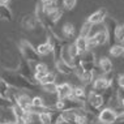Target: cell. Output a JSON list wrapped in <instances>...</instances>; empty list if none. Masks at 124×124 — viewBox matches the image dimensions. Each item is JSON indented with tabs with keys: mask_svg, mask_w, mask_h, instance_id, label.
Masks as SVG:
<instances>
[{
	"mask_svg": "<svg viewBox=\"0 0 124 124\" xmlns=\"http://www.w3.org/2000/svg\"><path fill=\"white\" fill-rule=\"evenodd\" d=\"M12 112H13V115H15V118L17 119V118H24L25 116V114H26V111L24 108H21L18 105H15L12 107Z\"/></svg>",
	"mask_w": 124,
	"mask_h": 124,
	"instance_id": "d6a6232c",
	"label": "cell"
},
{
	"mask_svg": "<svg viewBox=\"0 0 124 124\" xmlns=\"http://www.w3.org/2000/svg\"><path fill=\"white\" fill-rule=\"evenodd\" d=\"M9 4V0H0V7H5Z\"/></svg>",
	"mask_w": 124,
	"mask_h": 124,
	"instance_id": "7bdbcfd3",
	"label": "cell"
},
{
	"mask_svg": "<svg viewBox=\"0 0 124 124\" xmlns=\"http://www.w3.org/2000/svg\"><path fill=\"white\" fill-rule=\"evenodd\" d=\"M73 93V86L68 82H63L58 85V92H56V95H58V99H65V98H71Z\"/></svg>",
	"mask_w": 124,
	"mask_h": 124,
	"instance_id": "ba28073f",
	"label": "cell"
},
{
	"mask_svg": "<svg viewBox=\"0 0 124 124\" xmlns=\"http://www.w3.org/2000/svg\"><path fill=\"white\" fill-rule=\"evenodd\" d=\"M41 88H42V90H45L46 93H50V94H56V92H58V84H56V82L47 84V85H42Z\"/></svg>",
	"mask_w": 124,
	"mask_h": 124,
	"instance_id": "f546056e",
	"label": "cell"
},
{
	"mask_svg": "<svg viewBox=\"0 0 124 124\" xmlns=\"http://www.w3.org/2000/svg\"><path fill=\"white\" fill-rule=\"evenodd\" d=\"M38 120L42 124H52V119H51V112H41L38 115Z\"/></svg>",
	"mask_w": 124,
	"mask_h": 124,
	"instance_id": "f1b7e54d",
	"label": "cell"
},
{
	"mask_svg": "<svg viewBox=\"0 0 124 124\" xmlns=\"http://www.w3.org/2000/svg\"><path fill=\"white\" fill-rule=\"evenodd\" d=\"M118 28V24H116V21L114 18H110L107 17L105 20V29L107 30V33H108V42L112 43V41L115 39V30Z\"/></svg>",
	"mask_w": 124,
	"mask_h": 124,
	"instance_id": "8fae6325",
	"label": "cell"
},
{
	"mask_svg": "<svg viewBox=\"0 0 124 124\" xmlns=\"http://www.w3.org/2000/svg\"><path fill=\"white\" fill-rule=\"evenodd\" d=\"M0 124H9V123H0Z\"/></svg>",
	"mask_w": 124,
	"mask_h": 124,
	"instance_id": "7dc6e473",
	"label": "cell"
},
{
	"mask_svg": "<svg viewBox=\"0 0 124 124\" xmlns=\"http://www.w3.org/2000/svg\"><path fill=\"white\" fill-rule=\"evenodd\" d=\"M56 64V71L63 73V75H72V73H75V67L68 64L67 62H64V60L60 59L59 62L55 63Z\"/></svg>",
	"mask_w": 124,
	"mask_h": 124,
	"instance_id": "9a60e30c",
	"label": "cell"
},
{
	"mask_svg": "<svg viewBox=\"0 0 124 124\" xmlns=\"http://www.w3.org/2000/svg\"><path fill=\"white\" fill-rule=\"evenodd\" d=\"M37 51H38L39 55H48L50 52H52V47H51V45L46 41L45 43H41V45L37 47Z\"/></svg>",
	"mask_w": 124,
	"mask_h": 124,
	"instance_id": "7402d4cb",
	"label": "cell"
},
{
	"mask_svg": "<svg viewBox=\"0 0 124 124\" xmlns=\"http://www.w3.org/2000/svg\"><path fill=\"white\" fill-rule=\"evenodd\" d=\"M106 18H107V9L106 8H101V9H98V11H95L94 13H92L86 21L90 22L92 25H98V24H101V22L105 21Z\"/></svg>",
	"mask_w": 124,
	"mask_h": 124,
	"instance_id": "52a82bcc",
	"label": "cell"
},
{
	"mask_svg": "<svg viewBox=\"0 0 124 124\" xmlns=\"http://www.w3.org/2000/svg\"><path fill=\"white\" fill-rule=\"evenodd\" d=\"M88 45H89V50H90V48L97 47L98 43H97V41L94 39V37H88Z\"/></svg>",
	"mask_w": 124,
	"mask_h": 124,
	"instance_id": "f35d334b",
	"label": "cell"
},
{
	"mask_svg": "<svg viewBox=\"0 0 124 124\" xmlns=\"http://www.w3.org/2000/svg\"><path fill=\"white\" fill-rule=\"evenodd\" d=\"M85 107V103L80 102L77 99L73 98H65V99H58L55 103V108L59 110V111H75V110L82 108Z\"/></svg>",
	"mask_w": 124,
	"mask_h": 124,
	"instance_id": "7a4b0ae2",
	"label": "cell"
},
{
	"mask_svg": "<svg viewBox=\"0 0 124 124\" xmlns=\"http://www.w3.org/2000/svg\"><path fill=\"white\" fill-rule=\"evenodd\" d=\"M75 46L77 47V50L80 51V54H85L86 51H89V45H88V38L86 37H81V35H78L77 38L75 39Z\"/></svg>",
	"mask_w": 124,
	"mask_h": 124,
	"instance_id": "e0dca14e",
	"label": "cell"
},
{
	"mask_svg": "<svg viewBox=\"0 0 124 124\" xmlns=\"http://www.w3.org/2000/svg\"><path fill=\"white\" fill-rule=\"evenodd\" d=\"M41 5L43 8V12L46 13V15H50V13L55 12L59 9V4H58V0H41Z\"/></svg>",
	"mask_w": 124,
	"mask_h": 124,
	"instance_id": "4fadbf2b",
	"label": "cell"
},
{
	"mask_svg": "<svg viewBox=\"0 0 124 124\" xmlns=\"http://www.w3.org/2000/svg\"><path fill=\"white\" fill-rule=\"evenodd\" d=\"M71 98L86 103V99H88V92H86V88L85 86H76V88H73V93H72Z\"/></svg>",
	"mask_w": 124,
	"mask_h": 124,
	"instance_id": "5bb4252c",
	"label": "cell"
},
{
	"mask_svg": "<svg viewBox=\"0 0 124 124\" xmlns=\"http://www.w3.org/2000/svg\"><path fill=\"white\" fill-rule=\"evenodd\" d=\"M22 26L28 30H33L35 29L37 26H43L41 22L38 21L35 15H26L24 18H22Z\"/></svg>",
	"mask_w": 124,
	"mask_h": 124,
	"instance_id": "30bf717a",
	"label": "cell"
},
{
	"mask_svg": "<svg viewBox=\"0 0 124 124\" xmlns=\"http://www.w3.org/2000/svg\"><path fill=\"white\" fill-rule=\"evenodd\" d=\"M118 85L119 88H124V75H120L118 77Z\"/></svg>",
	"mask_w": 124,
	"mask_h": 124,
	"instance_id": "ab89813d",
	"label": "cell"
},
{
	"mask_svg": "<svg viewBox=\"0 0 124 124\" xmlns=\"http://www.w3.org/2000/svg\"><path fill=\"white\" fill-rule=\"evenodd\" d=\"M56 124H72V123H68V122H65V120H63L62 118H60L59 120H58V123Z\"/></svg>",
	"mask_w": 124,
	"mask_h": 124,
	"instance_id": "ee69618b",
	"label": "cell"
},
{
	"mask_svg": "<svg viewBox=\"0 0 124 124\" xmlns=\"http://www.w3.org/2000/svg\"><path fill=\"white\" fill-rule=\"evenodd\" d=\"M13 106L15 105H13L8 98H3V97H0V108H12Z\"/></svg>",
	"mask_w": 124,
	"mask_h": 124,
	"instance_id": "8d00e7d4",
	"label": "cell"
},
{
	"mask_svg": "<svg viewBox=\"0 0 124 124\" xmlns=\"http://www.w3.org/2000/svg\"><path fill=\"white\" fill-rule=\"evenodd\" d=\"M120 45H122V46H123V48H124V42H123V43H120Z\"/></svg>",
	"mask_w": 124,
	"mask_h": 124,
	"instance_id": "bcb514c9",
	"label": "cell"
},
{
	"mask_svg": "<svg viewBox=\"0 0 124 124\" xmlns=\"http://www.w3.org/2000/svg\"><path fill=\"white\" fill-rule=\"evenodd\" d=\"M16 105H18L21 108H24L26 112H29L30 108H31V106H33V98H30L28 94L22 93V94H20L17 97V103H16Z\"/></svg>",
	"mask_w": 124,
	"mask_h": 124,
	"instance_id": "7c38bea8",
	"label": "cell"
},
{
	"mask_svg": "<svg viewBox=\"0 0 124 124\" xmlns=\"http://www.w3.org/2000/svg\"><path fill=\"white\" fill-rule=\"evenodd\" d=\"M48 72H35L34 73V81L37 82V84H39L43 80V77H45L46 75H47Z\"/></svg>",
	"mask_w": 124,
	"mask_h": 124,
	"instance_id": "74e56055",
	"label": "cell"
},
{
	"mask_svg": "<svg viewBox=\"0 0 124 124\" xmlns=\"http://www.w3.org/2000/svg\"><path fill=\"white\" fill-rule=\"evenodd\" d=\"M118 114L112 107H105L98 114V122L102 124H116Z\"/></svg>",
	"mask_w": 124,
	"mask_h": 124,
	"instance_id": "277c9868",
	"label": "cell"
},
{
	"mask_svg": "<svg viewBox=\"0 0 124 124\" xmlns=\"http://www.w3.org/2000/svg\"><path fill=\"white\" fill-rule=\"evenodd\" d=\"M80 81L82 82V85L85 86H89V85H92L93 81L95 80V75H94V71H85L82 73V76L80 77Z\"/></svg>",
	"mask_w": 124,
	"mask_h": 124,
	"instance_id": "d6986e66",
	"label": "cell"
},
{
	"mask_svg": "<svg viewBox=\"0 0 124 124\" xmlns=\"http://www.w3.org/2000/svg\"><path fill=\"white\" fill-rule=\"evenodd\" d=\"M90 37H94V39L97 41V43H98V46L106 45V43L108 42V33H107V30L105 28L98 30V31H95V33H93Z\"/></svg>",
	"mask_w": 124,
	"mask_h": 124,
	"instance_id": "2e32d148",
	"label": "cell"
},
{
	"mask_svg": "<svg viewBox=\"0 0 124 124\" xmlns=\"http://www.w3.org/2000/svg\"><path fill=\"white\" fill-rule=\"evenodd\" d=\"M122 124H124V123H122Z\"/></svg>",
	"mask_w": 124,
	"mask_h": 124,
	"instance_id": "c3c4849f",
	"label": "cell"
},
{
	"mask_svg": "<svg viewBox=\"0 0 124 124\" xmlns=\"http://www.w3.org/2000/svg\"><path fill=\"white\" fill-rule=\"evenodd\" d=\"M99 68L103 75H110V73H112V69H114L112 62L108 58H101L99 59Z\"/></svg>",
	"mask_w": 124,
	"mask_h": 124,
	"instance_id": "ac0fdd59",
	"label": "cell"
},
{
	"mask_svg": "<svg viewBox=\"0 0 124 124\" xmlns=\"http://www.w3.org/2000/svg\"><path fill=\"white\" fill-rule=\"evenodd\" d=\"M77 4V0H63V8L67 11H72Z\"/></svg>",
	"mask_w": 124,
	"mask_h": 124,
	"instance_id": "d590c367",
	"label": "cell"
},
{
	"mask_svg": "<svg viewBox=\"0 0 124 124\" xmlns=\"http://www.w3.org/2000/svg\"><path fill=\"white\" fill-rule=\"evenodd\" d=\"M122 106H123V108H124V99L122 101Z\"/></svg>",
	"mask_w": 124,
	"mask_h": 124,
	"instance_id": "f6af8a7d",
	"label": "cell"
},
{
	"mask_svg": "<svg viewBox=\"0 0 124 124\" xmlns=\"http://www.w3.org/2000/svg\"><path fill=\"white\" fill-rule=\"evenodd\" d=\"M33 72H48V68L45 63H34V67H33Z\"/></svg>",
	"mask_w": 124,
	"mask_h": 124,
	"instance_id": "e575fe53",
	"label": "cell"
},
{
	"mask_svg": "<svg viewBox=\"0 0 124 124\" xmlns=\"http://www.w3.org/2000/svg\"><path fill=\"white\" fill-rule=\"evenodd\" d=\"M115 39L120 43L124 42V25H118L115 30Z\"/></svg>",
	"mask_w": 124,
	"mask_h": 124,
	"instance_id": "4dcf8cb0",
	"label": "cell"
},
{
	"mask_svg": "<svg viewBox=\"0 0 124 124\" xmlns=\"http://www.w3.org/2000/svg\"><path fill=\"white\" fill-rule=\"evenodd\" d=\"M0 18L5 20V21H12V18H13V13H12L11 8H9L8 5H5V7H0Z\"/></svg>",
	"mask_w": 124,
	"mask_h": 124,
	"instance_id": "44dd1931",
	"label": "cell"
},
{
	"mask_svg": "<svg viewBox=\"0 0 124 124\" xmlns=\"http://www.w3.org/2000/svg\"><path fill=\"white\" fill-rule=\"evenodd\" d=\"M33 106L41 107V108H47V107H50L47 103L45 102V99L41 98V97H34V98H33Z\"/></svg>",
	"mask_w": 124,
	"mask_h": 124,
	"instance_id": "1f68e13d",
	"label": "cell"
},
{
	"mask_svg": "<svg viewBox=\"0 0 124 124\" xmlns=\"http://www.w3.org/2000/svg\"><path fill=\"white\" fill-rule=\"evenodd\" d=\"M55 81H56V73L55 72H48L47 75L43 77L42 81L39 82V86L47 85V84H52V82H55Z\"/></svg>",
	"mask_w": 124,
	"mask_h": 124,
	"instance_id": "83f0119b",
	"label": "cell"
},
{
	"mask_svg": "<svg viewBox=\"0 0 124 124\" xmlns=\"http://www.w3.org/2000/svg\"><path fill=\"white\" fill-rule=\"evenodd\" d=\"M9 90H11V86H9L8 84L0 77V97H3V98H8Z\"/></svg>",
	"mask_w": 124,
	"mask_h": 124,
	"instance_id": "cb8c5ba5",
	"label": "cell"
},
{
	"mask_svg": "<svg viewBox=\"0 0 124 124\" xmlns=\"http://www.w3.org/2000/svg\"><path fill=\"white\" fill-rule=\"evenodd\" d=\"M1 78L4 80L9 86L16 88L18 90H35V89L39 88V84L26 78V77H24L22 75H20L18 72H12V71L3 72Z\"/></svg>",
	"mask_w": 124,
	"mask_h": 124,
	"instance_id": "6da1fadb",
	"label": "cell"
},
{
	"mask_svg": "<svg viewBox=\"0 0 124 124\" xmlns=\"http://www.w3.org/2000/svg\"><path fill=\"white\" fill-rule=\"evenodd\" d=\"M62 31H63V35H64L67 39H72L73 37H75V31H76V30H75V26H73L72 24L67 22V24L63 25Z\"/></svg>",
	"mask_w": 124,
	"mask_h": 124,
	"instance_id": "ffe728a7",
	"label": "cell"
},
{
	"mask_svg": "<svg viewBox=\"0 0 124 124\" xmlns=\"http://www.w3.org/2000/svg\"><path fill=\"white\" fill-rule=\"evenodd\" d=\"M76 118H77V115H76L75 111H64V112H62V119L65 120V122H68V123L75 124Z\"/></svg>",
	"mask_w": 124,
	"mask_h": 124,
	"instance_id": "4316f807",
	"label": "cell"
},
{
	"mask_svg": "<svg viewBox=\"0 0 124 124\" xmlns=\"http://www.w3.org/2000/svg\"><path fill=\"white\" fill-rule=\"evenodd\" d=\"M20 50H21V54L24 56V59H26L29 63H39L41 55L38 54L37 48L33 47L28 41H21V43H20Z\"/></svg>",
	"mask_w": 124,
	"mask_h": 124,
	"instance_id": "3957f363",
	"label": "cell"
},
{
	"mask_svg": "<svg viewBox=\"0 0 124 124\" xmlns=\"http://www.w3.org/2000/svg\"><path fill=\"white\" fill-rule=\"evenodd\" d=\"M69 54H71V58H72V65H73V60L81 56V54H80L78 50H77V47L75 46V43H71V45H69Z\"/></svg>",
	"mask_w": 124,
	"mask_h": 124,
	"instance_id": "836d02e7",
	"label": "cell"
},
{
	"mask_svg": "<svg viewBox=\"0 0 124 124\" xmlns=\"http://www.w3.org/2000/svg\"><path fill=\"white\" fill-rule=\"evenodd\" d=\"M116 123H124V111L122 114H118V120Z\"/></svg>",
	"mask_w": 124,
	"mask_h": 124,
	"instance_id": "60d3db41",
	"label": "cell"
},
{
	"mask_svg": "<svg viewBox=\"0 0 124 124\" xmlns=\"http://www.w3.org/2000/svg\"><path fill=\"white\" fill-rule=\"evenodd\" d=\"M93 90H95L97 93L102 94L103 92H106L108 88H112V78L107 76H98L95 77V80L93 81V85H92Z\"/></svg>",
	"mask_w": 124,
	"mask_h": 124,
	"instance_id": "5b68a950",
	"label": "cell"
},
{
	"mask_svg": "<svg viewBox=\"0 0 124 124\" xmlns=\"http://www.w3.org/2000/svg\"><path fill=\"white\" fill-rule=\"evenodd\" d=\"M110 54L115 58H119V56H124V48L122 45H112L110 47Z\"/></svg>",
	"mask_w": 124,
	"mask_h": 124,
	"instance_id": "603a6c76",
	"label": "cell"
},
{
	"mask_svg": "<svg viewBox=\"0 0 124 124\" xmlns=\"http://www.w3.org/2000/svg\"><path fill=\"white\" fill-rule=\"evenodd\" d=\"M93 26H94V25H92L90 22L85 21V22H84V25H82V28H81V31H80V35H81V37H86V38L90 37V35H92Z\"/></svg>",
	"mask_w": 124,
	"mask_h": 124,
	"instance_id": "d4e9b609",
	"label": "cell"
},
{
	"mask_svg": "<svg viewBox=\"0 0 124 124\" xmlns=\"http://www.w3.org/2000/svg\"><path fill=\"white\" fill-rule=\"evenodd\" d=\"M62 16H63V9H58V11H55V12H52V13H50V15L47 16L48 20H50V22H51L52 25H55L56 22L59 21L60 18H62Z\"/></svg>",
	"mask_w": 124,
	"mask_h": 124,
	"instance_id": "484cf974",
	"label": "cell"
},
{
	"mask_svg": "<svg viewBox=\"0 0 124 124\" xmlns=\"http://www.w3.org/2000/svg\"><path fill=\"white\" fill-rule=\"evenodd\" d=\"M17 72L20 73V75H22L24 77H26V78L34 81V72H31L30 63H29L26 59H22V60H21V63H20V65H18ZM34 82H35V81H34Z\"/></svg>",
	"mask_w": 124,
	"mask_h": 124,
	"instance_id": "9c48e42d",
	"label": "cell"
},
{
	"mask_svg": "<svg viewBox=\"0 0 124 124\" xmlns=\"http://www.w3.org/2000/svg\"><path fill=\"white\" fill-rule=\"evenodd\" d=\"M81 65H82L84 71H94L95 56H94V54L90 51V50L81 55Z\"/></svg>",
	"mask_w": 124,
	"mask_h": 124,
	"instance_id": "8992f818",
	"label": "cell"
},
{
	"mask_svg": "<svg viewBox=\"0 0 124 124\" xmlns=\"http://www.w3.org/2000/svg\"><path fill=\"white\" fill-rule=\"evenodd\" d=\"M15 123H16V124H28V123L25 122L24 118H17V119L15 120Z\"/></svg>",
	"mask_w": 124,
	"mask_h": 124,
	"instance_id": "b9f144b4",
	"label": "cell"
}]
</instances>
